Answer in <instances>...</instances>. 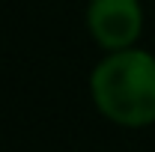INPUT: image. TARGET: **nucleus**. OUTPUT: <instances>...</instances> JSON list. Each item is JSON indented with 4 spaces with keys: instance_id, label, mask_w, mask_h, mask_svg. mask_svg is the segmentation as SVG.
<instances>
[{
    "instance_id": "f257e3e1",
    "label": "nucleus",
    "mask_w": 155,
    "mask_h": 152,
    "mask_svg": "<svg viewBox=\"0 0 155 152\" xmlns=\"http://www.w3.org/2000/svg\"><path fill=\"white\" fill-rule=\"evenodd\" d=\"M90 98L119 128L155 125V54L143 48L104 54L90 75Z\"/></svg>"
},
{
    "instance_id": "f03ea898",
    "label": "nucleus",
    "mask_w": 155,
    "mask_h": 152,
    "mask_svg": "<svg viewBox=\"0 0 155 152\" xmlns=\"http://www.w3.org/2000/svg\"><path fill=\"white\" fill-rule=\"evenodd\" d=\"M87 30L104 54L137 48L143 33V6L140 0H90Z\"/></svg>"
}]
</instances>
